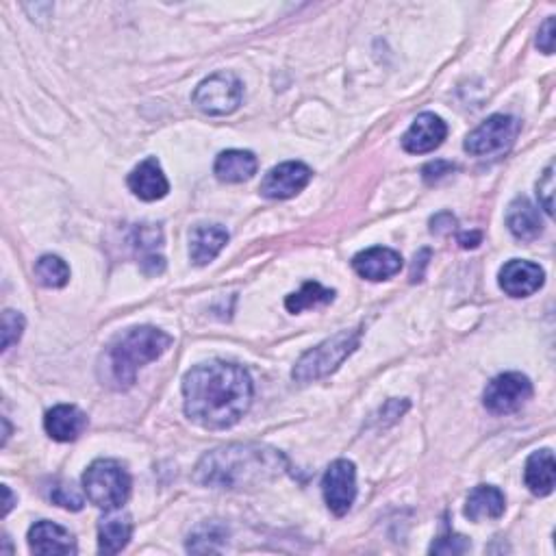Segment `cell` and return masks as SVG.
<instances>
[{"mask_svg": "<svg viewBox=\"0 0 556 556\" xmlns=\"http://www.w3.org/2000/svg\"><path fill=\"white\" fill-rule=\"evenodd\" d=\"M252 394L250 374L235 363H200L183 378L185 413L209 431H224L242 420L252 404Z\"/></svg>", "mask_w": 556, "mask_h": 556, "instance_id": "obj_1", "label": "cell"}, {"mask_svg": "<svg viewBox=\"0 0 556 556\" xmlns=\"http://www.w3.org/2000/svg\"><path fill=\"white\" fill-rule=\"evenodd\" d=\"M287 470L281 452L261 444H231L200 459L194 480L202 487L239 491L259 487Z\"/></svg>", "mask_w": 556, "mask_h": 556, "instance_id": "obj_2", "label": "cell"}, {"mask_svg": "<svg viewBox=\"0 0 556 556\" xmlns=\"http://www.w3.org/2000/svg\"><path fill=\"white\" fill-rule=\"evenodd\" d=\"M172 346V337L153 326H135L111 341L107 350L109 381L116 389L135 385L137 372L157 361Z\"/></svg>", "mask_w": 556, "mask_h": 556, "instance_id": "obj_3", "label": "cell"}, {"mask_svg": "<svg viewBox=\"0 0 556 556\" xmlns=\"http://www.w3.org/2000/svg\"><path fill=\"white\" fill-rule=\"evenodd\" d=\"M361 328H350V331H341L331 339L322 341L320 346L305 352L296 363L292 372L294 381L300 385H307L313 381H320L328 374H333L341 363H344L352 352L361 344Z\"/></svg>", "mask_w": 556, "mask_h": 556, "instance_id": "obj_4", "label": "cell"}, {"mask_svg": "<svg viewBox=\"0 0 556 556\" xmlns=\"http://www.w3.org/2000/svg\"><path fill=\"white\" fill-rule=\"evenodd\" d=\"M85 496L94 507L118 511L131 496V476L124 465L113 459H98L83 474Z\"/></svg>", "mask_w": 556, "mask_h": 556, "instance_id": "obj_5", "label": "cell"}, {"mask_svg": "<svg viewBox=\"0 0 556 556\" xmlns=\"http://www.w3.org/2000/svg\"><path fill=\"white\" fill-rule=\"evenodd\" d=\"M244 98V83L233 72H216L202 81L194 92V105L207 116H229Z\"/></svg>", "mask_w": 556, "mask_h": 556, "instance_id": "obj_6", "label": "cell"}, {"mask_svg": "<svg viewBox=\"0 0 556 556\" xmlns=\"http://www.w3.org/2000/svg\"><path fill=\"white\" fill-rule=\"evenodd\" d=\"M520 129V120L513 116H504V113H496V116L487 118L465 137L463 148L474 157L504 153V150L513 146L517 135H520Z\"/></svg>", "mask_w": 556, "mask_h": 556, "instance_id": "obj_7", "label": "cell"}, {"mask_svg": "<svg viewBox=\"0 0 556 556\" xmlns=\"http://www.w3.org/2000/svg\"><path fill=\"white\" fill-rule=\"evenodd\" d=\"M533 398V383L520 372H507L496 376L485 389L483 404L489 413L509 415L520 411Z\"/></svg>", "mask_w": 556, "mask_h": 556, "instance_id": "obj_8", "label": "cell"}, {"mask_svg": "<svg viewBox=\"0 0 556 556\" xmlns=\"http://www.w3.org/2000/svg\"><path fill=\"white\" fill-rule=\"evenodd\" d=\"M322 491H324V500L328 504L337 517L346 515L352 504H355L357 498V470L355 463L348 459H337L324 474L322 480Z\"/></svg>", "mask_w": 556, "mask_h": 556, "instance_id": "obj_9", "label": "cell"}, {"mask_svg": "<svg viewBox=\"0 0 556 556\" xmlns=\"http://www.w3.org/2000/svg\"><path fill=\"white\" fill-rule=\"evenodd\" d=\"M311 168L300 161H287L272 168L261 181V194L270 200H287L300 194L311 181Z\"/></svg>", "mask_w": 556, "mask_h": 556, "instance_id": "obj_10", "label": "cell"}, {"mask_svg": "<svg viewBox=\"0 0 556 556\" xmlns=\"http://www.w3.org/2000/svg\"><path fill=\"white\" fill-rule=\"evenodd\" d=\"M546 283V272H543L541 265L533 261H522L513 259L509 263L502 265L500 270V287L504 289V294L511 298H528Z\"/></svg>", "mask_w": 556, "mask_h": 556, "instance_id": "obj_11", "label": "cell"}, {"mask_svg": "<svg viewBox=\"0 0 556 556\" xmlns=\"http://www.w3.org/2000/svg\"><path fill=\"white\" fill-rule=\"evenodd\" d=\"M448 135V126L435 113H422L409 126V131L402 135V148L411 155L433 153L435 148L444 144Z\"/></svg>", "mask_w": 556, "mask_h": 556, "instance_id": "obj_12", "label": "cell"}, {"mask_svg": "<svg viewBox=\"0 0 556 556\" xmlns=\"http://www.w3.org/2000/svg\"><path fill=\"white\" fill-rule=\"evenodd\" d=\"M352 268H355V272L361 278H368V281H387V278L400 272L402 257L396 250L376 246L359 252V255L352 259Z\"/></svg>", "mask_w": 556, "mask_h": 556, "instance_id": "obj_13", "label": "cell"}, {"mask_svg": "<svg viewBox=\"0 0 556 556\" xmlns=\"http://www.w3.org/2000/svg\"><path fill=\"white\" fill-rule=\"evenodd\" d=\"M129 189L139 198L146 202H155L166 198L170 192V183L163 174L159 161L150 157L139 163V166L129 174Z\"/></svg>", "mask_w": 556, "mask_h": 556, "instance_id": "obj_14", "label": "cell"}, {"mask_svg": "<svg viewBox=\"0 0 556 556\" xmlns=\"http://www.w3.org/2000/svg\"><path fill=\"white\" fill-rule=\"evenodd\" d=\"M46 433L55 441H77L87 428V415L74 404H57L44 417Z\"/></svg>", "mask_w": 556, "mask_h": 556, "instance_id": "obj_15", "label": "cell"}, {"mask_svg": "<svg viewBox=\"0 0 556 556\" xmlns=\"http://www.w3.org/2000/svg\"><path fill=\"white\" fill-rule=\"evenodd\" d=\"M29 548L35 554H77V541L66 528L42 520L29 530Z\"/></svg>", "mask_w": 556, "mask_h": 556, "instance_id": "obj_16", "label": "cell"}, {"mask_svg": "<svg viewBox=\"0 0 556 556\" xmlns=\"http://www.w3.org/2000/svg\"><path fill=\"white\" fill-rule=\"evenodd\" d=\"M229 242V231L220 224H198L189 233V257L196 265H207L216 259Z\"/></svg>", "mask_w": 556, "mask_h": 556, "instance_id": "obj_17", "label": "cell"}, {"mask_svg": "<svg viewBox=\"0 0 556 556\" xmlns=\"http://www.w3.org/2000/svg\"><path fill=\"white\" fill-rule=\"evenodd\" d=\"M133 535L131 515L118 511H109L98 524V550L103 554H118L129 546Z\"/></svg>", "mask_w": 556, "mask_h": 556, "instance_id": "obj_18", "label": "cell"}, {"mask_svg": "<svg viewBox=\"0 0 556 556\" xmlns=\"http://www.w3.org/2000/svg\"><path fill=\"white\" fill-rule=\"evenodd\" d=\"M257 168L259 161L250 150H224L218 155L213 172L222 183H244L257 174Z\"/></svg>", "mask_w": 556, "mask_h": 556, "instance_id": "obj_19", "label": "cell"}, {"mask_svg": "<svg viewBox=\"0 0 556 556\" xmlns=\"http://www.w3.org/2000/svg\"><path fill=\"white\" fill-rule=\"evenodd\" d=\"M554 476H556V465H554V454L552 450H539L533 452L526 461L524 480L530 494L539 498H546L554 491Z\"/></svg>", "mask_w": 556, "mask_h": 556, "instance_id": "obj_20", "label": "cell"}, {"mask_svg": "<svg viewBox=\"0 0 556 556\" xmlns=\"http://www.w3.org/2000/svg\"><path fill=\"white\" fill-rule=\"evenodd\" d=\"M507 226L517 239L533 242L543 231L541 213L528 198H515L507 211Z\"/></svg>", "mask_w": 556, "mask_h": 556, "instance_id": "obj_21", "label": "cell"}, {"mask_svg": "<svg viewBox=\"0 0 556 556\" xmlns=\"http://www.w3.org/2000/svg\"><path fill=\"white\" fill-rule=\"evenodd\" d=\"M504 494L498 487L491 485H478L470 491L467 496V504H465V517L472 522H480V520H498L504 513Z\"/></svg>", "mask_w": 556, "mask_h": 556, "instance_id": "obj_22", "label": "cell"}, {"mask_svg": "<svg viewBox=\"0 0 556 556\" xmlns=\"http://www.w3.org/2000/svg\"><path fill=\"white\" fill-rule=\"evenodd\" d=\"M133 244L137 248L139 265H142L144 274L155 276L166 270V259L159 252L161 248V229H155L150 224H142L135 229Z\"/></svg>", "mask_w": 556, "mask_h": 556, "instance_id": "obj_23", "label": "cell"}, {"mask_svg": "<svg viewBox=\"0 0 556 556\" xmlns=\"http://www.w3.org/2000/svg\"><path fill=\"white\" fill-rule=\"evenodd\" d=\"M333 300H335L333 289H326L320 283L309 281L300 287V292H294L285 298V309L289 313H302L313 307L328 305V302Z\"/></svg>", "mask_w": 556, "mask_h": 556, "instance_id": "obj_24", "label": "cell"}, {"mask_svg": "<svg viewBox=\"0 0 556 556\" xmlns=\"http://www.w3.org/2000/svg\"><path fill=\"white\" fill-rule=\"evenodd\" d=\"M35 276L44 287L61 289L70 281V268L68 263L57 255H44L35 263Z\"/></svg>", "mask_w": 556, "mask_h": 556, "instance_id": "obj_25", "label": "cell"}, {"mask_svg": "<svg viewBox=\"0 0 556 556\" xmlns=\"http://www.w3.org/2000/svg\"><path fill=\"white\" fill-rule=\"evenodd\" d=\"M226 541V528L218 522H207L196 528V533L189 537L187 550L189 552H218L216 543Z\"/></svg>", "mask_w": 556, "mask_h": 556, "instance_id": "obj_26", "label": "cell"}, {"mask_svg": "<svg viewBox=\"0 0 556 556\" xmlns=\"http://www.w3.org/2000/svg\"><path fill=\"white\" fill-rule=\"evenodd\" d=\"M50 500L59 504V507L68 509V511H81L83 509V496L79 494L77 489H74L72 483H63V480H59V483H55V487L50 489Z\"/></svg>", "mask_w": 556, "mask_h": 556, "instance_id": "obj_27", "label": "cell"}, {"mask_svg": "<svg viewBox=\"0 0 556 556\" xmlns=\"http://www.w3.org/2000/svg\"><path fill=\"white\" fill-rule=\"evenodd\" d=\"M24 331V318L22 313L7 309L3 313V352H7L11 346L18 344Z\"/></svg>", "mask_w": 556, "mask_h": 556, "instance_id": "obj_28", "label": "cell"}, {"mask_svg": "<svg viewBox=\"0 0 556 556\" xmlns=\"http://www.w3.org/2000/svg\"><path fill=\"white\" fill-rule=\"evenodd\" d=\"M467 550H470V541H467L463 535H454V533L441 535L431 546V554H463Z\"/></svg>", "mask_w": 556, "mask_h": 556, "instance_id": "obj_29", "label": "cell"}, {"mask_svg": "<svg viewBox=\"0 0 556 556\" xmlns=\"http://www.w3.org/2000/svg\"><path fill=\"white\" fill-rule=\"evenodd\" d=\"M537 196H539L541 207L546 209L548 216H552V213H554V200H552V196H554V166H552V163L546 168V172H543V176L537 183Z\"/></svg>", "mask_w": 556, "mask_h": 556, "instance_id": "obj_30", "label": "cell"}, {"mask_svg": "<svg viewBox=\"0 0 556 556\" xmlns=\"http://www.w3.org/2000/svg\"><path fill=\"white\" fill-rule=\"evenodd\" d=\"M537 46L541 53H546V55L554 53V18H548L541 24L539 35H537Z\"/></svg>", "mask_w": 556, "mask_h": 556, "instance_id": "obj_31", "label": "cell"}, {"mask_svg": "<svg viewBox=\"0 0 556 556\" xmlns=\"http://www.w3.org/2000/svg\"><path fill=\"white\" fill-rule=\"evenodd\" d=\"M454 166L448 161H433V163H428V166L422 170L424 174V181L426 183H433V181H439L441 176H446V174H452Z\"/></svg>", "mask_w": 556, "mask_h": 556, "instance_id": "obj_32", "label": "cell"}, {"mask_svg": "<svg viewBox=\"0 0 556 556\" xmlns=\"http://www.w3.org/2000/svg\"><path fill=\"white\" fill-rule=\"evenodd\" d=\"M459 244L463 248H476L480 244V233H463L459 237Z\"/></svg>", "mask_w": 556, "mask_h": 556, "instance_id": "obj_33", "label": "cell"}, {"mask_svg": "<svg viewBox=\"0 0 556 556\" xmlns=\"http://www.w3.org/2000/svg\"><path fill=\"white\" fill-rule=\"evenodd\" d=\"M3 494H5V507H3V515H7L14 507V494H11V489L7 485H3Z\"/></svg>", "mask_w": 556, "mask_h": 556, "instance_id": "obj_34", "label": "cell"}]
</instances>
